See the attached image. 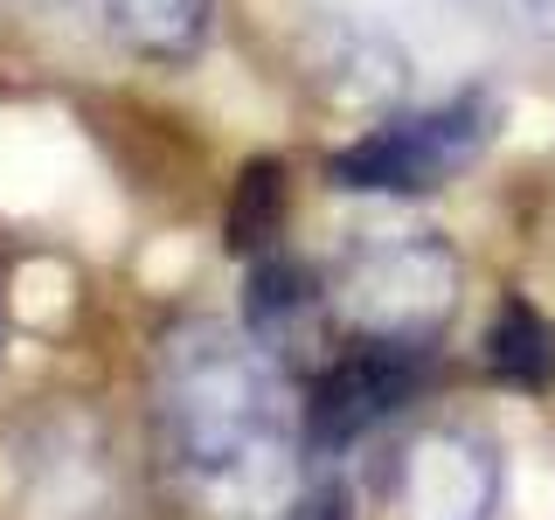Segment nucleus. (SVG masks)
Masks as SVG:
<instances>
[{
  "label": "nucleus",
  "instance_id": "39448f33",
  "mask_svg": "<svg viewBox=\"0 0 555 520\" xmlns=\"http://www.w3.org/2000/svg\"><path fill=\"white\" fill-rule=\"evenodd\" d=\"M430 368H438L430 340L354 334L347 347H334V361L312 375V395H306V451L340 458L347 444H361L389 416H403L430 389Z\"/></svg>",
  "mask_w": 555,
  "mask_h": 520
},
{
  "label": "nucleus",
  "instance_id": "4468645a",
  "mask_svg": "<svg viewBox=\"0 0 555 520\" xmlns=\"http://www.w3.org/2000/svg\"><path fill=\"white\" fill-rule=\"evenodd\" d=\"M35 8H56V0H35Z\"/></svg>",
  "mask_w": 555,
  "mask_h": 520
},
{
  "label": "nucleus",
  "instance_id": "1a4fd4ad",
  "mask_svg": "<svg viewBox=\"0 0 555 520\" xmlns=\"http://www.w3.org/2000/svg\"><path fill=\"white\" fill-rule=\"evenodd\" d=\"M486 375L520 395H542L555 381V326L542 320V306L500 299L493 326H486Z\"/></svg>",
  "mask_w": 555,
  "mask_h": 520
},
{
  "label": "nucleus",
  "instance_id": "0eeeda50",
  "mask_svg": "<svg viewBox=\"0 0 555 520\" xmlns=\"http://www.w3.org/2000/svg\"><path fill=\"white\" fill-rule=\"evenodd\" d=\"M334 291L326 277L299 264L285 250H257L250 257V285H243V334H250L278 368H312L320 375L326 361V340H334Z\"/></svg>",
  "mask_w": 555,
  "mask_h": 520
},
{
  "label": "nucleus",
  "instance_id": "9b49d317",
  "mask_svg": "<svg viewBox=\"0 0 555 520\" xmlns=\"http://www.w3.org/2000/svg\"><path fill=\"white\" fill-rule=\"evenodd\" d=\"M292 520H347V485L320 479V485L299 499V507H292Z\"/></svg>",
  "mask_w": 555,
  "mask_h": 520
},
{
  "label": "nucleus",
  "instance_id": "f03ea898",
  "mask_svg": "<svg viewBox=\"0 0 555 520\" xmlns=\"http://www.w3.org/2000/svg\"><path fill=\"white\" fill-rule=\"evenodd\" d=\"M326 291H334V320L347 334L438 340V326L459 306V257L430 230H369L340 250Z\"/></svg>",
  "mask_w": 555,
  "mask_h": 520
},
{
  "label": "nucleus",
  "instance_id": "20e7f679",
  "mask_svg": "<svg viewBox=\"0 0 555 520\" xmlns=\"http://www.w3.org/2000/svg\"><path fill=\"white\" fill-rule=\"evenodd\" d=\"M8 493L22 520H118L126 507L118 451L77 403H49L8 430Z\"/></svg>",
  "mask_w": 555,
  "mask_h": 520
},
{
  "label": "nucleus",
  "instance_id": "9d476101",
  "mask_svg": "<svg viewBox=\"0 0 555 520\" xmlns=\"http://www.w3.org/2000/svg\"><path fill=\"white\" fill-rule=\"evenodd\" d=\"M278 236H285V173H278V160H257L236 181L222 243H230V257H257V250H278Z\"/></svg>",
  "mask_w": 555,
  "mask_h": 520
},
{
  "label": "nucleus",
  "instance_id": "f8f14e48",
  "mask_svg": "<svg viewBox=\"0 0 555 520\" xmlns=\"http://www.w3.org/2000/svg\"><path fill=\"white\" fill-rule=\"evenodd\" d=\"M520 8L534 14V28H542V35H555V0H520Z\"/></svg>",
  "mask_w": 555,
  "mask_h": 520
},
{
  "label": "nucleus",
  "instance_id": "7ed1b4c3",
  "mask_svg": "<svg viewBox=\"0 0 555 520\" xmlns=\"http://www.w3.org/2000/svg\"><path fill=\"white\" fill-rule=\"evenodd\" d=\"M500 132V104L486 91H459L444 104L403 112L389 126L361 132L354 146H340L326 160V181L347 195H438L444 181H459L465 167L493 146Z\"/></svg>",
  "mask_w": 555,
  "mask_h": 520
},
{
  "label": "nucleus",
  "instance_id": "6e6552de",
  "mask_svg": "<svg viewBox=\"0 0 555 520\" xmlns=\"http://www.w3.org/2000/svg\"><path fill=\"white\" fill-rule=\"evenodd\" d=\"M104 42L153 69H181L202 56L216 28V0H104Z\"/></svg>",
  "mask_w": 555,
  "mask_h": 520
},
{
  "label": "nucleus",
  "instance_id": "f257e3e1",
  "mask_svg": "<svg viewBox=\"0 0 555 520\" xmlns=\"http://www.w3.org/2000/svg\"><path fill=\"white\" fill-rule=\"evenodd\" d=\"M153 430L167 465L208 493H250L285 444L278 361L222 320H181L153 354Z\"/></svg>",
  "mask_w": 555,
  "mask_h": 520
},
{
  "label": "nucleus",
  "instance_id": "423d86ee",
  "mask_svg": "<svg viewBox=\"0 0 555 520\" xmlns=\"http://www.w3.org/2000/svg\"><path fill=\"white\" fill-rule=\"evenodd\" d=\"M396 520H493L500 514V451L465 424H430L396 451L389 472Z\"/></svg>",
  "mask_w": 555,
  "mask_h": 520
},
{
  "label": "nucleus",
  "instance_id": "ddd939ff",
  "mask_svg": "<svg viewBox=\"0 0 555 520\" xmlns=\"http://www.w3.org/2000/svg\"><path fill=\"white\" fill-rule=\"evenodd\" d=\"M0 334H8V312H0Z\"/></svg>",
  "mask_w": 555,
  "mask_h": 520
}]
</instances>
